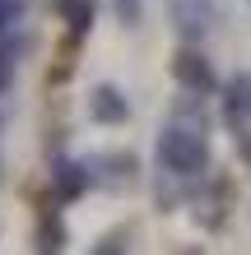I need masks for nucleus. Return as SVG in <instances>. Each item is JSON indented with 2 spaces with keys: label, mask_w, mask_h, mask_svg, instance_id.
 Segmentation results:
<instances>
[{
  "label": "nucleus",
  "mask_w": 251,
  "mask_h": 255,
  "mask_svg": "<svg viewBox=\"0 0 251 255\" xmlns=\"http://www.w3.org/2000/svg\"><path fill=\"white\" fill-rule=\"evenodd\" d=\"M210 126H196V121H172L158 130V167L177 181H191V176H205L210 167Z\"/></svg>",
  "instance_id": "f257e3e1"
},
{
  "label": "nucleus",
  "mask_w": 251,
  "mask_h": 255,
  "mask_svg": "<svg viewBox=\"0 0 251 255\" xmlns=\"http://www.w3.org/2000/svg\"><path fill=\"white\" fill-rule=\"evenodd\" d=\"M172 79H177V88H182V93H200V98L224 93V84H219L210 56H205L200 47H186V42H182V51L172 56Z\"/></svg>",
  "instance_id": "f03ea898"
},
{
  "label": "nucleus",
  "mask_w": 251,
  "mask_h": 255,
  "mask_svg": "<svg viewBox=\"0 0 251 255\" xmlns=\"http://www.w3.org/2000/svg\"><path fill=\"white\" fill-rule=\"evenodd\" d=\"M168 9H172V23L186 47H200L205 33L214 28V14H219L214 0H168Z\"/></svg>",
  "instance_id": "7ed1b4c3"
},
{
  "label": "nucleus",
  "mask_w": 251,
  "mask_h": 255,
  "mask_svg": "<svg viewBox=\"0 0 251 255\" xmlns=\"http://www.w3.org/2000/svg\"><path fill=\"white\" fill-rule=\"evenodd\" d=\"M93 181H98V172L88 167V158H84V162L56 158V167H51V195H56V200H79Z\"/></svg>",
  "instance_id": "20e7f679"
},
{
  "label": "nucleus",
  "mask_w": 251,
  "mask_h": 255,
  "mask_svg": "<svg viewBox=\"0 0 251 255\" xmlns=\"http://www.w3.org/2000/svg\"><path fill=\"white\" fill-rule=\"evenodd\" d=\"M88 121H98V126H126L130 121V98L116 84H98L93 93H88Z\"/></svg>",
  "instance_id": "39448f33"
},
{
  "label": "nucleus",
  "mask_w": 251,
  "mask_h": 255,
  "mask_svg": "<svg viewBox=\"0 0 251 255\" xmlns=\"http://www.w3.org/2000/svg\"><path fill=\"white\" fill-rule=\"evenodd\" d=\"M224 116H228L238 130L251 121V74H238V79L224 84Z\"/></svg>",
  "instance_id": "423d86ee"
},
{
  "label": "nucleus",
  "mask_w": 251,
  "mask_h": 255,
  "mask_svg": "<svg viewBox=\"0 0 251 255\" xmlns=\"http://www.w3.org/2000/svg\"><path fill=\"white\" fill-rule=\"evenodd\" d=\"M56 19L70 28V37H84L93 28V0H51Z\"/></svg>",
  "instance_id": "0eeeda50"
},
{
  "label": "nucleus",
  "mask_w": 251,
  "mask_h": 255,
  "mask_svg": "<svg viewBox=\"0 0 251 255\" xmlns=\"http://www.w3.org/2000/svg\"><path fill=\"white\" fill-rule=\"evenodd\" d=\"M23 47H28V42H19V47H14L9 37H0V93L14 84V70H19V51H23Z\"/></svg>",
  "instance_id": "6e6552de"
},
{
  "label": "nucleus",
  "mask_w": 251,
  "mask_h": 255,
  "mask_svg": "<svg viewBox=\"0 0 251 255\" xmlns=\"http://www.w3.org/2000/svg\"><path fill=\"white\" fill-rule=\"evenodd\" d=\"M23 14V0H0V37H9V28L19 23Z\"/></svg>",
  "instance_id": "1a4fd4ad"
},
{
  "label": "nucleus",
  "mask_w": 251,
  "mask_h": 255,
  "mask_svg": "<svg viewBox=\"0 0 251 255\" xmlns=\"http://www.w3.org/2000/svg\"><path fill=\"white\" fill-rule=\"evenodd\" d=\"M116 14H121L126 28H135V23L144 19V0H116Z\"/></svg>",
  "instance_id": "9d476101"
},
{
  "label": "nucleus",
  "mask_w": 251,
  "mask_h": 255,
  "mask_svg": "<svg viewBox=\"0 0 251 255\" xmlns=\"http://www.w3.org/2000/svg\"><path fill=\"white\" fill-rule=\"evenodd\" d=\"M93 255H121V237H107V242H102Z\"/></svg>",
  "instance_id": "9b49d317"
},
{
  "label": "nucleus",
  "mask_w": 251,
  "mask_h": 255,
  "mask_svg": "<svg viewBox=\"0 0 251 255\" xmlns=\"http://www.w3.org/2000/svg\"><path fill=\"white\" fill-rule=\"evenodd\" d=\"M0 126H5V116H0Z\"/></svg>",
  "instance_id": "f8f14e48"
},
{
  "label": "nucleus",
  "mask_w": 251,
  "mask_h": 255,
  "mask_svg": "<svg viewBox=\"0 0 251 255\" xmlns=\"http://www.w3.org/2000/svg\"><path fill=\"white\" fill-rule=\"evenodd\" d=\"M191 255H196V251H191Z\"/></svg>",
  "instance_id": "ddd939ff"
}]
</instances>
